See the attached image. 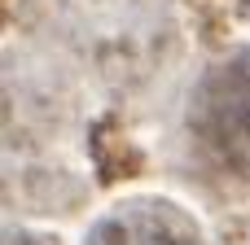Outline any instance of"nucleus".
<instances>
[{
	"mask_svg": "<svg viewBox=\"0 0 250 245\" xmlns=\"http://www.w3.org/2000/svg\"><path fill=\"white\" fill-rule=\"evenodd\" d=\"M193 132L211 153V162H224L229 171L250 175V57L224 66L207 83Z\"/></svg>",
	"mask_w": 250,
	"mask_h": 245,
	"instance_id": "f257e3e1",
	"label": "nucleus"
},
{
	"mask_svg": "<svg viewBox=\"0 0 250 245\" xmlns=\"http://www.w3.org/2000/svg\"><path fill=\"white\" fill-rule=\"evenodd\" d=\"M88 245H193V232L167 206H127L110 215Z\"/></svg>",
	"mask_w": 250,
	"mask_h": 245,
	"instance_id": "f03ea898",
	"label": "nucleus"
},
{
	"mask_svg": "<svg viewBox=\"0 0 250 245\" xmlns=\"http://www.w3.org/2000/svg\"><path fill=\"white\" fill-rule=\"evenodd\" d=\"M246 9H250V0H246Z\"/></svg>",
	"mask_w": 250,
	"mask_h": 245,
	"instance_id": "7ed1b4c3",
	"label": "nucleus"
}]
</instances>
